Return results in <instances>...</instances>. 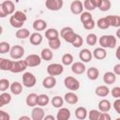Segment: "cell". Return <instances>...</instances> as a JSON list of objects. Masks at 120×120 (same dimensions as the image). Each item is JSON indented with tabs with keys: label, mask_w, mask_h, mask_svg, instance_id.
I'll return each mask as SVG.
<instances>
[{
	"label": "cell",
	"mask_w": 120,
	"mask_h": 120,
	"mask_svg": "<svg viewBox=\"0 0 120 120\" xmlns=\"http://www.w3.org/2000/svg\"><path fill=\"white\" fill-rule=\"evenodd\" d=\"M111 102L108 99H101L98 102V111L100 112H108L111 110Z\"/></svg>",
	"instance_id": "cell-22"
},
{
	"label": "cell",
	"mask_w": 120,
	"mask_h": 120,
	"mask_svg": "<svg viewBox=\"0 0 120 120\" xmlns=\"http://www.w3.org/2000/svg\"><path fill=\"white\" fill-rule=\"evenodd\" d=\"M9 86H10V83L8 79H0V91L5 92L9 88Z\"/></svg>",
	"instance_id": "cell-45"
},
{
	"label": "cell",
	"mask_w": 120,
	"mask_h": 120,
	"mask_svg": "<svg viewBox=\"0 0 120 120\" xmlns=\"http://www.w3.org/2000/svg\"><path fill=\"white\" fill-rule=\"evenodd\" d=\"M43 120H56V119L54 118V116H53V115H52V114H48V115L44 116Z\"/></svg>",
	"instance_id": "cell-56"
},
{
	"label": "cell",
	"mask_w": 120,
	"mask_h": 120,
	"mask_svg": "<svg viewBox=\"0 0 120 120\" xmlns=\"http://www.w3.org/2000/svg\"><path fill=\"white\" fill-rule=\"evenodd\" d=\"M64 84L68 90H71V91H76L80 88V82L72 76L66 77L64 80Z\"/></svg>",
	"instance_id": "cell-4"
},
{
	"label": "cell",
	"mask_w": 120,
	"mask_h": 120,
	"mask_svg": "<svg viewBox=\"0 0 120 120\" xmlns=\"http://www.w3.org/2000/svg\"><path fill=\"white\" fill-rule=\"evenodd\" d=\"M61 46V41L58 38H55V39H52V40H49V47L50 49L52 50H58Z\"/></svg>",
	"instance_id": "cell-44"
},
{
	"label": "cell",
	"mask_w": 120,
	"mask_h": 120,
	"mask_svg": "<svg viewBox=\"0 0 120 120\" xmlns=\"http://www.w3.org/2000/svg\"><path fill=\"white\" fill-rule=\"evenodd\" d=\"M106 19L108 20L110 26H113V27L120 26V17L118 15H108L106 16Z\"/></svg>",
	"instance_id": "cell-27"
},
{
	"label": "cell",
	"mask_w": 120,
	"mask_h": 120,
	"mask_svg": "<svg viewBox=\"0 0 120 120\" xmlns=\"http://www.w3.org/2000/svg\"><path fill=\"white\" fill-rule=\"evenodd\" d=\"M60 36L65 39V41H67L68 43H73V41L75 40L76 38V33L73 31V29L69 26H66L64 28H62V30L60 31Z\"/></svg>",
	"instance_id": "cell-2"
},
{
	"label": "cell",
	"mask_w": 120,
	"mask_h": 120,
	"mask_svg": "<svg viewBox=\"0 0 120 120\" xmlns=\"http://www.w3.org/2000/svg\"><path fill=\"white\" fill-rule=\"evenodd\" d=\"M63 0H46L45 6L49 10L57 11L60 10L63 7Z\"/></svg>",
	"instance_id": "cell-6"
},
{
	"label": "cell",
	"mask_w": 120,
	"mask_h": 120,
	"mask_svg": "<svg viewBox=\"0 0 120 120\" xmlns=\"http://www.w3.org/2000/svg\"><path fill=\"white\" fill-rule=\"evenodd\" d=\"M115 120H120V118H119V117H118V118H116V119H115Z\"/></svg>",
	"instance_id": "cell-60"
},
{
	"label": "cell",
	"mask_w": 120,
	"mask_h": 120,
	"mask_svg": "<svg viewBox=\"0 0 120 120\" xmlns=\"http://www.w3.org/2000/svg\"><path fill=\"white\" fill-rule=\"evenodd\" d=\"M46 27H47V22L42 19H38L33 22V28L38 32L45 30Z\"/></svg>",
	"instance_id": "cell-21"
},
{
	"label": "cell",
	"mask_w": 120,
	"mask_h": 120,
	"mask_svg": "<svg viewBox=\"0 0 120 120\" xmlns=\"http://www.w3.org/2000/svg\"><path fill=\"white\" fill-rule=\"evenodd\" d=\"M9 54H10V57L12 59H20L24 54V49H23L22 46L14 45L13 47L10 48Z\"/></svg>",
	"instance_id": "cell-7"
},
{
	"label": "cell",
	"mask_w": 120,
	"mask_h": 120,
	"mask_svg": "<svg viewBox=\"0 0 120 120\" xmlns=\"http://www.w3.org/2000/svg\"><path fill=\"white\" fill-rule=\"evenodd\" d=\"M12 64H13L12 60H8L7 58L0 57V70L10 71V69L12 68Z\"/></svg>",
	"instance_id": "cell-18"
},
{
	"label": "cell",
	"mask_w": 120,
	"mask_h": 120,
	"mask_svg": "<svg viewBox=\"0 0 120 120\" xmlns=\"http://www.w3.org/2000/svg\"><path fill=\"white\" fill-rule=\"evenodd\" d=\"M9 23H10V25H11L12 27H14V28H19V29L22 28V25H23V23H22V22L16 21L12 16L9 18Z\"/></svg>",
	"instance_id": "cell-48"
},
{
	"label": "cell",
	"mask_w": 120,
	"mask_h": 120,
	"mask_svg": "<svg viewBox=\"0 0 120 120\" xmlns=\"http://www.w3.org/2000/svg\"><path fill=\"white\" fill-rule=\"evenodd\" d=\"M83 6H82V2L80 0H75L72 1L70 4V11L75 14V15H79L81 13H82L83 11Z\"/></svg>",
	"instance_id": "cell-10"
},
{
	"label": "cell",
	"mask_w": 120,
	"mask_h": 120,
	"mask_svg": "<svg viewBox=\"0 0 120 120\" xmlns=\"http://www.w3.org/2000/svg\"><path fill=\"white\" fill-rule=\"evenodd\" d=\"M85 65L82 63V62H75V63H72L71 65V70L73 73L75 74H82L84 71H85Z\"/></svg>",
	"instance_id": "cell-15"
},
{
	"label": "cell",
	"mask_w": 120,
	"mask_h": 120,
	"mask_svg": "<svg viewBox=\"0 0 120 120\" xmlns=\"http://www.w3.org/2000/svg\"><path fill=\"white\" fill-rule=\"evenodd\" d=\"M111 1L110 0H99V4H98V9L101 11H108L111 8Z\"/></svg>",
	"instance_id": "cell-37"
},
{
	"label": "cell",
	"mask_w": 120,
	"mask_h": 120,
	"mask_svg": "<svg viewBox=\"0 0 120 120\" xmlns=\"http://www.w3.org/2000/svg\"><path fill=\"white\" fill-rule=\"evenodd\" d=\"M11 101V96L8 93L3 92L2 94H0V107H3L7 104H8Z\"/></svg>",
	"instance_id": "cell-33"
},
{
	"label": "cell",
	"mask_w": 120,
	"mask_h": 120,
	"mask_svg": "<svg viewBox=\"0 0 120 120\" xmlns=\"http://www.w3.org/2000/svg\"><path fill=\"white\" fill-rule=\"evenodd\" d=\"M0 120H10V115L7 112L0 110Z\"/></svg>",
	"instance_id": "cell-51"
},
{
	"label": "cell",
	"mask_w": 120,
	"mask_h": 120,
	"mask_svg": "<svg viewBox=\"0 0 120 120\" xmlns=\"http://www.w3.org/2000/svg\"><path fill=\"white\" fill-rule=\"evenodd\" d=\"M79 57L82 63H88L92 60V52L88 49H82L79 52Z\"/></svg>",
	"instance_id": "cell-16"
},
{
	"label": "cell",
	"mask_w": 120,
	"mask_h": 120,
	"mask_svg": "<svg viewBox=\"0 0 120 120\" xmlns=\"http://www.w3.org/2000/svg\"><path fill=\"white\" fill-rule=\"evenodd\" d=\"M62 65L63 66H69V65H72L73 63V55L71 53H65L63 56H62Z\"/></svg>",
	"instance_id": "cell-38"
},
{
	"label": "cell",
	"mask_w": 120,
	"mask_h": 120,
	"mask_svg": "<svg viewBox=\"0 0 120 120\" xmlns=\"http://www.w3.org/2000/svg\"><path fill=\"white\" fill-rule=\"evenodd\" d=\"M49 102H50V98L47 95L41 94V95L38 96V104L37 105H38V107L46 106V105H48Z\"/></svg>",
	"instance_id": "cell-36"
},
{
	"label": "cell",
	"mask_w": 120,
	"mask_h": 120,
	"mask_svg": "<svg viewBox=\"0 0 120 120\" xmlns=\"http://www.w3.org/2000/svg\"><path fill=\"white\" fill-rule=\"evenodd\" d=\"M87 110L84 107H78L75 110V116L79 120H84L87 117Z\"/></svg>",
	"instance_id": "cell-30"
},
{
	"label": "cell",
	"mask_w": 120,
	"mask_h": 120,
	"mask_svg": "<svg viewBox=\"0 0 120 120\" xmlns=\"http://www.w3.org/2000/svg\"><path fill=\"white\" fill-rule=\"evenodd\" d=\"M95 93L97 96L98 97H101V98H104V97H107L110 93V89L108 88V86L106 85H99L96 88L95 90Z\"/></svg>",
	"instance_id": "cell-29"
},
{
	"label": "cell",
	"mask_w": 120,
	"mask_h": 120,
	"mask_svg": "<svg viewBox=\"0 0 120 120\" xmlns=\"http://www.w3.org/2000/svg\"><path fill=\"white\" fill-rule=\"evenodd\" d=\"M45 38L48 40L58 38H59V32L55 28H49L45 31Z\"/></svg>",
	"instance_id": "cell-28"
},
{
	"label": "cell",
	"mask_w": 120,
	"mask_h": 120,
	"mask_svg": "<svg viewBox=\"0 0 120 120\" xmlns=\"http://www.w3.org/2000/svg\"><path fill=\"white\" fill-rule=\"evenodd\" d=\"M2 33H3V27L0 25V36L2 35Z\"/></svg>",
	"instance_id": "cell-59"
},
{
	"label": "cell",
	"mask_w": 120,
	"mask_h": 120,
	"mask_svg": "<svg viewBox=\"0 0 120 120\" xmlns=\"http://www.w3.org/2000/svg\"><path fill=\"white\" fill-rule=\"evenodd\" d=\"M99 120H112V117L108 112H101Z\"/></svg>",
	"instance_id": "cell-53"
},
{
	"label": "cell",
	"mask_w": 120,
	"mask_h": 120,
	"mask_svg": "<svg viewBox=\"0 0 120 120\" xmlns=\"http://www.w3.org/2000/svg\"><path fill=\"white\" fill-rule=\"evenodd\" d=\"M29 37H30V38H29V39H30V43L33 44V45H35V46L39 45V44L42 42V39H43L41 34H39L38 32L33 33V34H31Z\"/></svg>",
	"instance_id": "cell-24"
},
{
	"label": "cell",
	"mask_w": 120,
	"mask_h": 120,
	"mask_svg": "<svg viewBox=\"0 0 120 120\" xmlns=\"http://www.w3.org/2000/svg\"><path fill=\"white\" fill-rule=\"evenodd\" d=\"M8 15L5 13L3 8H2V3H0V18H6Z\"/></svg>",
	"instance_id": "cell-55"
},
{
	"label": "cell",
	"mask_w": 120,
	"mask_h": 120,
	"mask_svg": "<svg viewBox=\"0 0 120 120\" xmlns=\"http://www.w3.org/2000/svg\"><path fill=\"white\" fill-rule=\"evenodd\" d=\"M92 56H94V57H95L96 59H98V60H102V59L106 58V56H107V52H106L105 49H103V48H101V47L96 48V49L93 51V52H92Z\"/></svg>",
	"instance_id": "cell-19"
},
{
	"label": "cell",
	"mask_w": 120,
	"mask_h": 120,
	"mask_svg": "<svg viewBox=\"0 0 120 120\" xmlns=\"http://www.w3.org/2000/svg\"><path fill=\"white\" fill-rule=\"evenodd\" d=\"M97 42H98V38H97L96 34L90 33V34L87 35V37H86V43L89 46H94V45H96Z\"/></svg>",
	"instance_id": "cell-42"
},
{
	"label": "cell",
	"mask_w": 120,
	"mask_h": 120,
	"mask_svg": "<svg viewBox=\"0 0 120 120\" xmlns=\"http://www.w3.org/2000/svg\"><path fill=\"white\" fill-rule=\"evenodd\" d=\"M111 94L113 98H120V87L116 86V87H113L112 90L111 91Z\"/></svg>",
	"instance_id": "cell-50"
},
{
	"label": "cell",
	"mask_w": 120,
	"mask_h": 120,
	"mask_svg": "<svg viewBox=\"0 0 120 120\" xmlns=\"http://www.w3.org/2000/svg\"><path fill=\"white\" fill-rule=\"evenodd\" d=\"M64 100H65L67 103L73 105V104H76V103L78 102L79 98H78V96H77L75 93H73V92H68L67 94H65Z\"/></svg>",
	"instance_id": "cell-20"
},
{
	"label": "cell",
	"mask_w": 120,
	"mask_h": 120,
	"mask_svg": "<svg viewBox=\"0 0 120 120\" xmlns=\"http://www.w3.org/2000/svg\"><path fill=\"white\" fill-rule=\"evenodd\" d=\"M52 56H53V54H52V52L51 49L45 48V49H43L41 51V54H40V58L41 59H43L45 61H50V60H52Z\"/></svg>",
	"instance_id": "cell-35"
},
{
	"label": "cell",
	"mask_w": 120,
	"mask_h": 120,
	"mask_svg": "<svg viewBox=\"0 0 120 120\" xmlns=\"http://www.w3.org/2000/svg\"><path fill=\"white\" fill-rule=\"evenodd\" d=\"M11 16H12L16 21H18V22H22V23H24V22H25L26 19H27L25 13L22 12V11H21V10L15 11V12L13 13V15H11Z\"/></svg>",
	"instance_id": "cell-34"
},
{
	"label": "cell",
	"mask_w": 120,
	"mask_h": 120,
	"mask_svg": "<svg viewBox=\"0 0 120 120\" xmlns=\"http://www.w3.org/2000/svg\"><path fill=\"white\" fill-rule=\"evenodd\" d=\"M95 26H96V22H95L94 20H91V21H89V22L83 23V27H84V29H86V30H92Z\"/></svg>",
	"instance_id": "cell-49"
},
{
	"label": "cell",
	"mask_w": 120,
	"mask_h": 120,
	"mask_svg": "<svg viewBox=\"0 0 120 120\" xmlns=\"http://www.w3.org/2000/svg\"><path fill=\"white\" fill-rule=\"evenodd\" d=\"M37 83L35 75L31 72H25L22 74V84L25 87H33Z\"/></svg>",
	"instance_id": "cell-5"
},
{
	"label": "cell",
	"mask_w": 120,
	"mask_h": 120,
	"mask_svg": "<svg viewBox=\"0 0 120 120\" xmlns=\"http://www.w3.org/2000/svg\"><path fill=\"white\" fill-rule=\"evenodd\" d=\"M25 63L27 65V67H30V68H34V67H38L40 65L41 63V58L39 55L38 54H29L26 58H25Z\"/></svg>",
	"instance_id": "cell-8"
},
{
	"label": "cell",
	"mask_w": 120,
	"mask_h": 120,
	"mask_svg": "<svg viewBox=\"0 0 120 120\" xmlns=\"http://www.w3.org/2000/svg\"><path fill=\"white\" fill-rule=\"evenodd\" d=\"M116 42H117L116 38L112 35H103L98 39V43L100 47L103 49H106V48L112 49L116 46Z\"/></svg>",
	"instance_id": "cell-1"
},
{
	"label": "cell",
	"mask_w": 120,
	"mask_h": 120,
	"mask_svg": "<svg viewBox=\"0 0 120 120\" xmlns=\"http://www.w3.org/2000/svg\"><path fill=\"white\" fill-rule=\"evenodd\" d=\"M82 43H83L82 38V37H81L79 34H76L75 40H74V41H73V43H72L73 47H75V48H80V47L82 45Z\"/></svg>",
	"instance_id": "cell-47"
},
{
	"label": "cell",
	"mask_w": 120,
	"mask_h": 120,
	"mask_svg": "<svg viewBox=\"0 0 120 120\" xmlns=\"http://www.w3.org/2000/svg\"><path fill=\"white\" fill-rule=\"evenodd\" d=\"M119 52H120V47H117V50H116V58L118 60H120V56H119Z\"/></svg>",
	"instance_id": "cell-58"
},
{
	"label": "cell",
	"mask_w": 120,
	"mask_h": 120,
	"mask_svg": "<svg viewBox=\"0 0 120 120\" xmlns=\"http://www.w3.org/2000/svg\"><path fill=\"white\" fill-rule=\"evenodd\" d=\"M27 65L25 63L24 60H19V61H13L12 64V68L10 69V71L12 73H20L24 71L27 68Z\"/></svg>",
	"instance_id": "cell-9"
},
{
	"label": "cell",
	"mask_w": 120,
	"mask_h": 120,
	"mask_svg": "<svg viewBox=\"0 0 120 120\" xmlns=\"http://www.w3.org/2000/svg\"><path fill=\"white\" fill-rule=\"evenodd\" d=\"M9 88H10L11 93H12L13 95H15V96H18V95H20V94L22 92V83L19 82H13L10 84Z\"/></svg>",
	"instance_id": "cell-26"
},
{
	"label": "cell",
	"mask_w": 120,
	"mask_h": 120,
	"mask_svg": "<svg viewBox=\"0 0 120 120\" xmlns=\"http://www.w3.org/2000/svg\"><path fill=\"white\" fill-rule=\"evenodd\" d=\"M98 75H99V71L97 68L95 67H91L87 69V78L91 81H95L98 78Z\"/></svg>",
	"instance_id": "cell-31"
},
{
	"label": "cell",
	"mask_w": 120,
	"mask_h": 120,
	"mask_svg": "<svg viewBox=\"0 0 120 120\" xmlns=\"http://www.w3.org/2000/svg\"><path fill=\"white\" fill-rule=\"evenodd\" d=\"M103 81L107 84H112L116 81V75L112 71H107L103 75Z\"/></svg>",
	"instance_id": "cell-25"
},
{
	"label": "cell",
	"mask_w": 120,
	"mask_h": 120,
	"mask_svg": "<svg viewBox=\"0 0 120 120\" xmlns=\"http://www.w3.org/2000/svg\"><path fill=\"white\" fill-rule=\"evenodd\" d=\"M64 71V66L59 63H52L47 67V72L50 76H57L62 74Z\"/></svg>",
	"instance_id": "cell-3"
},
{
	"label": "cell",
	"mask_w": 120,
	"mask_h": 120,
	"mask_svg": "<svg viewBox=\"0 0 120 120\" xmlns=\"http://www.w3.org/2000/svg\"><path fill=\"white\" fill-rule=\"evenodd\" d=\"M45 116V112L41 107H34L31 112L32 120H43Z\"/></svg>",
	"instance_id": "cell-11"
},
{
	"label": "cell",
	"mask_w": 120,
	"mask_h": 120,
	"mask_svg": "<svg viewBox=\"0 0 120 120\" xmlns=\"http://www.w3.org/2000/svg\"><path fill=\"white\" fill-rule=\"evenodd\" d=\"M99 4V0H84L82 3L83 8H85L88 12L95 10Z\"/></svg>",
	"instance_id": "cell-13"
},
{
	"label": "cell",
	"mask_w": 120,
	"mask_h": 120,
	"mask_svg": "<svg viewBox=\"0 0 120 120\" xmlns=\"http://www.w3.org/2000/svg\"><path fill=\"white\" fill-rule=\"evenodd\" d=\"M2 8L7 15H11L15 11V5L10 0H6L2 3Z\"/></svg>",
	"instance_id": "cell-12"
},
{
	"label": "cell",
	"mask_w": 120,
	"mask_h": 120,
	"mask_svg": "<svg viewBox=\"0 0 120 120\" xmlns=\"http://www.w3.org/2000/svg\"><path fill=\"white\" fill-rule=\"evenodd\" d=\"M25 102L28 107H36L38 104V95L36 93H31L26 97Z\"/></svg>",
	"instance_id": "cell-23"
},
{
	"label": "cell",
	"mask_w": 120,
	"mask_h": 120,
	"mask_svg": "<svg viewBox=\"0 0 120 120\" xmlns=\"http://www.w3.org/2000/svg\"><path fill=\"white\" fill-rule=\"evenodd\" d=\"M80 20H81V22L83 24V23H85V22L93 20V16H92V14L90 12L85 11V12H82V13L80 14Z\"/></svg>",
	"instance_id": "cell-41"
},
{
	"label": "cell",
	"mask_w": 120,
	"mask_h": 120,
	"mask_svg": "<svg viewBox=\"0 0 120 120\" xmlns=\"http://www.w3.org/2000/svg\"><path fill=\"white\" fill-rule=\"evenodd\" d=\"M113 73L115 75H120V64H116L113 68Z\"/></svg>",
	"instance_id": "cell-54"
},
{
	"label": "cell",
	"mask_w": 120,
	"mask_h": 120,
	"mask_svg": "<svg viewBox=\"0 0 120 120\" xmlns=\"http://www.w3.org/2000/svg\"><path fill=\"white\" fill-rule=\"evenodd\" d=\"M51 102H52V105L54 108L60 109V108H62V106H63V104H64V99H63V98H61L60 96H55V97L52 98V99Z\"/></svg>",
	"instance_id": "cell-39"
},
{
	"label": "cell",
	"mask_w": 120,
	"mask_h": 120,
	"mask_svg": "<svg viewBox=\"0 0 120 120\" xmlns=\"http://www.w3.org/2000/svg\"><path fill=\"white\" fill-rule=\"evenodd\" d=\"M10 51V45L8 42L2 41L0 42V53H7Z\"/></svg>",
	"instance_id": "cell-46"
},
{
	"label": "cell",
	"mask_w": 120,
	"mask_h": 120,
	"mask_svg": "<svg viewBox=\"0 0 120 120\" xmlns=\"http://www.w3.org/2000/svg\"><path fill=\"white\" fill-rule=\"evenodd\" d=\"M15 36H16V38H18L25 39V38H27L30 36V32H29V30L26 29V28H20L19 30L16 31Z\"/></svg>",
	"instance_id": "cell-32"
},
{
	"label": "cell",
	"mask_w": 120,
	"mask_h": 120,
	"mask_svg": "<svg viewBox=\"0 0 120 120\" xmlns=\"http://www.w3.org/2000/svg\"><path fill=\"white\" fill-rule=\"evenodd\" d=\"M70 115V111L68 108H60L56 114V120H68Z\"/></svg>",
	"instance_id": "cell-14"
},
{
	"label": "cell",
	"mask_w": 120,
	"mask_h": 120,
	"mask_svg": "<svg viewBox=\"0 0 120 120\" xmlns=\"http://www.w3.org/2000/svg\"><path fill=\"white\" fill-rule=\"evenodd\" d=\"M88 118L89 120H99V117H100V114L101 112L98 111V110H91L88 113Z\"/></svg>",
	"instance_id": "cell-43"
},
{
	"label": "cell",
	"mask_w": 120,
	"mask_h": 120,
	"mask_svg": "<svg viewBox=\"0 0 120 120\" xmlns=\"http://www.w3.org/2000/svg\"><path fill=\"white\" fill-rule=\"evenodd\" d=\"M18 120H32V119H31L29 116H27V115H22V116L19 117Z\"/></svg>",
	"instance_id": "cell-57"
},
{
	"label": "cell",
	"mask_w": 120,
	"mask_h": 120,
	"mask_svg": "<svg viewBox=\"0 0 120 120\" xmlns=\"http://www.w3.org/2000/svg\"><path fill=\"white\" fill-rule=\"evenodd\" d=\"M113 109L115 110V112L117 113H120V99L119 98H116V100L113 102Z\"/></svg>",
	"instance_id": "cell-52"
},
{
	"label": "cell",
	"mask_w": 120,
	"mask_h": 120,
	"mask_svg": "<svg viewBox=\"0 0 120 120\" xmlns=\"http://www.w3.org/2000/svg\"><path fill=\"white\" fill-rule=\"evenodd\" d=\"M55 84H56V79L52 76H47L42 81V85L46 89H51V88L54 87Z\"/></svg>",
	"instance_id": "cell-17"
},
{
	"label": "cell",
	"mask_w": 120,
	"mask_h": 120,
	"mask_svg": "<svg viewBox=\"0 0 120 120\" xmlns=\"http://www.w3.org/2000/svg\"><path fill=\"white\" fill-rule=\"evenodd\" d=\"M97 24H98V28H100V29H103V30H105V29H108V28L110 27L109 22H108V20L106 19V17H103V18H100V19H98V22H97Z\"/></svg>",
	"instance_id": "cell-40"
}]
</instances>
